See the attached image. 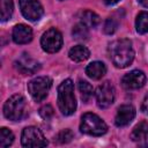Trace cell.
<instances>
[{"label":"cell","mask_w":148,"mask_h":148,"mask_svg":"<svg viewBox=\"0 0 148 148\" xmlns=\"http://www.w3.org/2000/svg\"><path fill=\"white\" fill-rule=\"evenodd\" d=\"M109 53L113 65L118 68L127 67L134 59V50L132 46V42L127 38L117 39L111 43L109 47Z\"/></svg>","instance_id":"cell-1"},{"label":"cell","mask_w":148,"mask_h":148,"mask_svg":"<svg viewBox=\"0 0 148 148\" xmlns=\"http://www.w3.org/2000/svg\"><path fill=\"white\" fill-rule=\"evenodd\" d=\"M58 106L64 116H71L76 110L74 83L71 79L64 80L58 87Z\"/></svg>","instance_id":"cell-2"},{"label":"cell","mask_w":148,"mask_h":148,"mask_svg":"<svg viewBox=\"0 0 148 148\" xmlns=\"http://www.w3.org/2000/svg\"><path fill=\"white\" fill-rule=\"evenodd\" d=\"M80 131L84 134L92 136H101L106 133V124L95 113L87 112L82 116L80 123Z\"/></svg>","instance_id":"cell-3"},{"label":"cell","mask_w":148,"mask_h":148,"mask_svg":"<svg viewBox=\"0 0 148 148\" xmlns=\"http://www.w3.org/2000/svg\"><path fill=\"white\" fill-rule=\"evenodd\" d=\"M25 99L22 95H13L3 105V114L7 119L13 121L21 120L25 114Z\"/></svg>","instance_id":"cell-4"},{"label":"cell","mask_w":148,"mask_h":148,"mask_svg":"<svg viewBox=\"0 0 148 148\" xmlns=\"http://www.w3.org/2000/svg\"><path fill=\"white\" fill-rule=\"evenodd\" d=\"M52 87V80L49 76H37L28 83V90L36 102H42L46 98Z\"/></svg>","instance_id":"cell-5"},{"label":"cell","mask_w":148,"mask_h":148,"mask_svg":"<svg viewBox=\"0 0 148 148\" xmlns=\"http://www.w3.org/2000/svg\"><path fill=\"white\" fill-rule=\"evenodd\" d=\"M21 143L27 148H37L47 146V140L45 139L42 131L35 126L25 127L21 135Z\"/></svg>","instance_id":"cell-6"},{"label":"cell","mask_w":148,"mask_h":148,"mask_svg":"<svg viewBox=\"0 0 148 148\" xmlns=\"http://www.w3.org/2000/svg\"><path fill=\"white\" fill-rule=\"evenodd\" d=\"M40 45L45 52L54 53L58 52L62 46V36L59 30L56 28H51L46 30L42 38H40Z\"/></svg>","instance_id":"cell-7"},{"label":"cell","mask_w":148,"mask_h":148,"mask_svg":"<svg viewBox=\"0 0 148 148\" xmlns=\"http://www.w3.org/2000/svg\"><path fill=\"white\" fill-rule=\"evenodd\" d=\"M95 96H96V103L98 108L106 109L114 102V97H116L114 87L109 81H105L104 83L97 87Z\"/></svg>","instance_id":"cell-8"},{"label":"cell","mask_w":148,"mask_h":148,"mask_svg":"<svg viewBox=\"0 0 148 148\" xmlns=\"http://www.w3.org/2000/svg\"><path fill=\"white\" fill-rule=\"evenodd\" d=\"M20 8L29 21H38L43 15V7L38 0H20Z\"/></svg>","instance_id":"cell-9"},{"label":"cell","mask_w":148,"mask_h":148,"mask_svg":"<svg viewBox=\"0 0 148 148\" xmlns=\"http://www.w3.org/2000/svg\"><path fill=\"white\" fill-rule=\"evenodd\" d=\"M146 82V75L143 72L139 69L131 71L130 73L125 74L121 79V84L127 90H135L143 87Z\"/></svg>","instance_id":"cell-10"},{"label":"cell","mask_w":148,"mask_h":148,"mask_svg":"<svg viewBox=\"0 0 148 148\" xmlns=\"http://www.w3.org/2000/svg\"><path fill=\"white\" fill-rule=\"evenodd\" d=\"M15 68L22 74H34L40 68V65L37 60L31 58L29 54L23 53L15 61Z\"/></svg>","instance_id":"cell-11"},{"label":"cell","mask_w":148,"mask_h":148,"mask_svg":"<svg viewBox=\"0 0 148 148\" xmlns=\"http://www.w3.org/2000/svg\"><path fill=\"white\" fill-rule=\"evenodd\" d=\"M135 117V109L133 105L124 104L119 106L117 110V114L114 117V124L118 127H124L128 125Z\"/></svg>","instance_id":"cell-12"},{"label":"cell","mask_w":148,"mask_h":148,"mask_svg":"<svg viewBox=\"0 0 148 148\" xmlns=\"http://www.w3.org/2000/svg\"><path fill=\"white\" fill-rule=\"evenodd\" d=\"M131 139L141 147H148V123H139L131 133Z\"/></svg>","instance_id":"cell-13"},{"label":"cell","mask_w":148,"mask_h":148,"mask_svg":"<svg viewBox=\"0 0 148 148\" xmlns=\"http://www.w3.org/2000/svg\"><path fill=\"white\" fill-rule=\"evenodd\" d=\"M32 39V30L25 24H17L13 29V40L16 44H27Z\"/></svg>","instance_id":"cell-14"},{"label":"cell","mask_w":148,"mask_h":148,"mask_svg":"<svg viewBox=\"0 0 148 148\" xmlns=\"http://www.w3.org/2000/svg\"><path fill=\"white\" fill-rule=\"evenodd\" d=\"M106 73V66L102 61H92L86 67V74L92 80L102 79Z\"/></svg>","instance_id":"cell-15"},{"label":"cell","mask_w":148,"mask_h":148,"mask_svg":"<svg viewBox=\"0 0 148 148\" xmlns=\"http://www.w3.org/2000/svg\"><path fill=\"white\" fill-rule=\"evenodd\" d=\"M68 56L69 58L73 60V61H76V62H80V61H84L89 58L90 56V52L89 50L83 46V45H76L74 47H72L68 52Z\"/></svg>","instance_id":"cell-16"},{"label":"cell","mask_w":148,"mask_h":148,"mask_svg":"<svg viewBox=\"0 0 148 148\" xmlns=\"http://www.w3.org/2000/svg\"><path fill=\"white\" fill-rule=\"evenodd\" d=\"M80 21L87 28H95L101 22L99 16L96 13L91 12V10H84V12H82L81 15H80Z\"/></svg>","instance_id":"cell-17"},{"label":"cell","mask_w":148,"mask_h":148,"mask_svg":"<svg viewBox=\"0 0 148 148\" xmlns=\"http://www.w3.org/2000/svg\"><path fill=\"white\" fill-rule=\"evenodd\" d=\"M135 28L139 34H147L148 32V13L141 12L136 16Z\"/></svg>","instance_id":"cell-18"},{"label":"cell","mask_w":148,"mask_h":148,"mask_svg":"<svg viewBox=\"0 0 148 148\" xmlns=\"http://www.w3.org/2000/svg\"><path fill=\"white\" fill-rule=\"evenodd\" d=\"M79 90H80V94H81V98L84 103H87L91 98L92 92H94V89H92L91 84L88 83L87 81H83V80L79 81Z\"/></svg>","instance_id":"cell-19"},{"label":"cell","mask_w":148,"mask_h":148,"mask_svg":"<svg viewBox=\"0 0 148 148\" xmlns=\"http://www.w3.org/2000/svg\"><path fill=\"white\" fill-rule=\"evenodd\" d=\"M72 35H73L74 39H76V40H87L88 36H89L88 28L80 22L79 24L74 25V28L72 30Z\"/></svg>","instance_id":"cell-20"},{"label":"cell","mask_w":148,"mask_h":148,"mask_svg":"<svg viewBox=\"0 0 148 148\" xmlns=\"http://www.w3.org/2000/svg\"><path fill=\"white\" fill-rule=\"evenodd\" d=\"M0 5H1V21L5 22L9 20L13 14V9H14L13 0H0Z\"/></svg>","instance_id":"cell-21"},{"label":"cell","mask_w":148,"mask_h":148,"mask_svg":"<svg viewBox=\"0 0 148 148\" xmlns=\"http://www.w3.org/2000/svg\"><path fill=\"white\" fill-rule=\"evenodd\" d=\"M14 141V134L12 131H9L6 127H2L0 130V147H9Z\"/></svg>","instance_id":"cell-22"},{"label":"cell","mask_w":148,"mask_h":148,"mask_svg":"<svg viewBox=\"0 0 148 148\" xmlns=\"http://www.w3.org/2000/svg\"><path fill=\"white\" fill-rule=\"evenodd\" d=\"M72 139H73V132L71 130H62L56 136V140L59 143H68Z\"/></svg>","instance_id":"cell-23"},{"label":"cell","mask_w":148,"mask_h":148,"mask_svg":"<svg viewBox=\"0 0 148 148\" xmlns=\"http://www.w3.org/2000/svg\"><path fill=\"white\" fill-rule=\"evenodd\" d=\"M117 28H118V22L112 17H109L104 23V32L108 34V35L114 34Z\"/></svg>","instance_id":"cell-24"},{"label":"cell","mask_w":148,"mask_h":148,"mask_svg":"<svg viewBox=\"0 0 148 148\" xmlns=\"http://www.w3.org/2000/svg\"><path fill=\"white\" fill-rule=\"evenodd\" d=\"M39 116H40L43 119L49 120V119L52 118V116H53V108H52L51 105H49V104L42 106V108L39 109Z\"/></svg>","instance_id":"cell-25"},{"label":"cell","mask_w":148,"mask_h":148,"mask_svg":"<svg viewBox=\"0 0 148 148\" xmlns=\"http://www.w3.org/2000/svg\"><path fill=\"white\" fill-rule=\"evenodd\" d=\"M141 111L146 114H148V94L145 96L142 103H141Z\"/></svg>","instance_id":"cell-26"},{"label":"cell","mask_w":148,"mask_h":148,"mask_svg":"<svg viewBox=\"0 0 148 148\" xmlns=\"http://www.w3.org/2000/svg\"><path fill=\"white\" fill-rule=\"evenodd\" d=\"M118 1H120V0H104V2H105L106 5H109V6L114 5V3H117Z\"/></svg>","instance_id":"cell-27"},{"label":"cell","mask_w":148,"mask_h":148,"mask_svg":"<svg viewBox=\"0 0 148 148\" xmlns=\"http://www.w3.org/2000/svg\"><path fill=\"white\" fill-rule=\"evenodd\" d=\"M143 7H146V8H148V0H138Z\"/></svg>","instance_id":"cell-28"}]
</instances>
